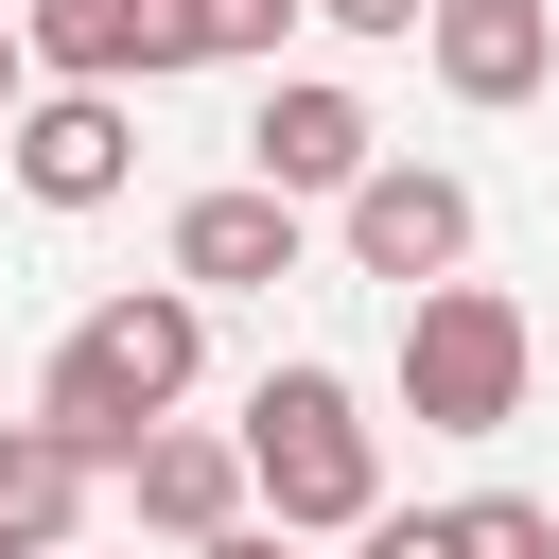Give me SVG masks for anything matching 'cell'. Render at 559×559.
<instances>
[{
  "mask_svg": "<svg viewBox=\"0 0 559 559\" xmlns=\"http://www.w3.org/2000/svg\"><path fill=\"white\" fill-rule=\"evenodd\" d=\"M0 559H17V542H0Z\"/></svg>",
  "mask_w": 559,
  "mask_h": 559,
  "instance_id": "17",
  "label": "cell"
},
{
  "mask_svg": "<svg viewBox=\"0 0 559 559\" xmlns=\"http://www.w3.org/2000/svg\"><path fill=\"white\" fill-rule=\"evenodd\" d=\"M332 210H349V262H367V280H402V297L472 262V192H454L437 157H367V175H349Z\"/></svg>",
  "mask_w": 559,
  "mask_h": 559,
  "instance_id": "5",
  "label": "cell"
},
{
  "mask_svg": "<svg viewBox=\"0 0 559 559\" xmlns=\"http://www.w3.org/2000/svg\"><path fill=\"white\" fill-rule=\"evenodd\" d=\"M349 542H367V559H559V507L472 489V507H367Z\"/></svg>",
  "mask_w": 559,
  "mask_h": 559,
  "instance_id": "11",
  "label": "cell"
},
{
  "mask_svg": "<svg viewBox=\"0 0 559 559\" xmlns=\"http://www.w3.org/2000/svg\"><path fill=\"white\" fill-rule=\"evenodd\" d=\"M122 489H140V524H157V542H227V524H245V454H227V437H192V419H157V437L122 454Z\"/></svg>",
  "mask_w": 559,
  "mask_h": 559,
  "instance_id": "10",
  "label": "cell"
},
{
  "mask_svg": "<svg viewBox=\"0 0 559 559\" xmlns=\"http://www.w3.org/2000/svg\"><path fill=\"white\" fill-rule=\"evenodd\" d=\"M192 367H210V297H175V280H140V297H87L70 332H52V367H35V419L87 454V472H122L175 402H192Z\"/></svg>",
  "mask_w": 559,
  "mask_h": 559,
  "instance_id": "1",
  "label": "cell"
},
{
  "mask_svg": "<svg viewBox=\"0 0 559 559\" xmlns=\"http://www.w3.org/2000/svg\"><path fill=\"white\" fill-rule=\"evenodd\" d=\"M17 87H35V52H17V17H0V105H17Z\"/></svg>",
  "mask_w": 559,
  "mask_h": 559,
  "instance_id": "16",
  "label": "cell"
},
{
  "mask_svg": "<svg viewBox=\"0 0 559 559\" xmlns=\"http://www.w3.org/2000/svg\"><path fill=\"white\" fill-rule=\"evenodd\" d=\"M419 52L454 105H524L559 70V0H419Z\"/></svg>",
  "mask_w": 559,
  "mask_h": 559,
  "instance_id": "9",
  "label": "cell"
},
{
  "mask_svg": "<svg viewBox=\"0 0 559 559\" xmlns=\"http://www.w3.org/2000/svg\"><path fill=\"white\" fill-rule=\"evenodd\" d=\"M0 157H17L35 210H105L140 175V122H122V87H17L0 105Z\"/></svg>",
  "mask_w": 559,
  "mask_h": 559,
  "instance_id": "4",
  "label": "cell"
},
{
  "mask_svg": "<svg viewBox=\"0 0 559 559\" xmlns=\"http://www.w3.org/2000/svg\"><path fill=\"white\" fill-rule=\"evenodd\" d=\"M192 559H314V542H280V524H227V542H192Z\"/></svg>",
  "mask_w": 559,
  "mask_h": 559,
  "instance_id": "15",
  "label": "cell"
},
{
  "mask_svg": "<svg viewBox=\"0 0 559 559\" xmlns=\"http://www.w3.org/2000/svg\"><path fill=\"white\" fill-rule=\"evenodd\" d=\"M17 52L52 87H157V70H192L175 52V0H17Z\"/></svg>",
  "mask_w": 559,
  "mask_h": 559,
  "instance_id": "7",
  "label": "cell"
},
{
  "mask_svg": "<svg viewBox=\"0 0 559 559\" xmlns=\"http://www.w3.org/2000/svg\"><path fill=\"white\" fill-rule=\"evenodd\" d=\"M297 17H332V35H419V0H297Z\"/></svg>",
  "mask_w": 559,
  "mask_h": 559,
  "instance_id": "14",
  "label": "cell"
},
{
  "mask_svg": "<svg viewBox=\"0 0 559 559\" xmlns=\"http://www.w3.org/2000/svg\"><path fill=\"white\" fill-rule=\"evenodd\" d=\"M280 35H297V0H175L192 70H280Z\"/></svg>",
  "mask_w": 559,
  "mask_h": 559,
  "instance_id": "13",
  "label": "cell"
},
{
  "mask_svg": "<svg viewBox=\"0 0 559 559\" xmlns=\"http://www.w3.org/2000/svg\"><path fill=\"white\" fill-rule=\"evenodd\" d=\"M367 157H384V122H367L332 70H280V87H262V122H245V175H262V192H297V210H314V192H349Z\"/></svg>",
  "mask_w": 559,
  "mask_h": 559,
  "instance_id": "6",
  "label": "cell"
},
{
  "mask_svg": "<svg viewBox=\"0 0 559 559\" xmlns=\"http://www.w3.org/2000/svg\"><path fill=\"white\" fill-rule=\"evenodd\" d=\"M524 367H542L524 297H489V280H419L402 297V419L419 437H507L524 419Z\"/></svg>",
  "mask_w": 559,
  "mask_h": 559,
  "instance_id": "3",
  "label": "cell"
},
{
  "mask_svg": "<svg viewBox=\"0 0 559 559\" xmlns=\"http://www.w3.org/2000/svg\"><path fill=\"white\" fill-rule=\"evenodd\" d=\"M87 489H105V472H87V454H70L52 419H0V542H17V559H70Z\"/></svg>",
  "mask_w": 559,
  "mask_h": 559,
  "instance_id": "12",
  "label": "cell"
},
{
  "mask_svg": "<svg viewBox=\"0 0 559 559\" xmlns=\"http://www.w3.org/2000/svg\"><path fill=\"white\" fill-rule=\"evenodd\" d=\"M227 454H245V507H262L280 542H349V524L384 507V419L349 402V367H262Z\"/></svg>",
  "mask_w": 559,
  "mask_h": 559,
  "instance_id": "2",
  "label": "cell"
},
{
  "mask_svg": "<svg viewBox=\"0 0 559 559\" xmlns=\"http://www.w3.org/2000/svg\"><path fill=\"white\" fill-rule=\"evenodd\" d=\"M262 280H297V192H262V175L192 192L175 210V297H262Z\"/></svg>",
  "mask_w": 559,
  "mask_h": 559,
  "instance_id": "8",
  "label": "cell"
}]
</instances>
